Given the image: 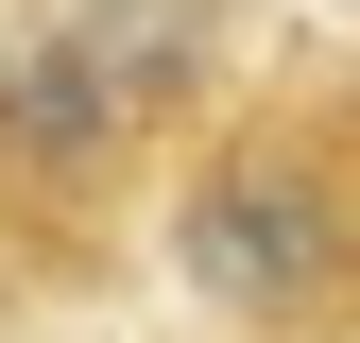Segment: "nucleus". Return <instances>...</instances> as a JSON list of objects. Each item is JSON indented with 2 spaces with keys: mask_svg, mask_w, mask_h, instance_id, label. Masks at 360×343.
I'll use <instances>...</instances> for the list:
<instances>
[{
  "mask_svg": "<svg viewBox=\"0 0 360 343\" xmlns=\"http://www.w3.org/2000/svg\"><path fill=\"white\" fill-rule=\"evenodd\" d=\"M189 275H206L240 326H309V309L343 292V206H326V172L275 155V138L223 155L206 189H189Z\"/></svg>",
  "mask_w": 360,
  "mask_h": 343,
  "instance_id": "1",
  "label": "nucleus"
}]
</instances>
